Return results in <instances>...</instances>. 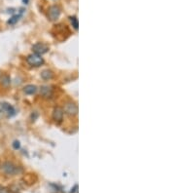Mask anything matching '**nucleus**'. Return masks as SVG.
I'll list each match as a JSON object with an SVG mask.
<instances>
[{"label":"nucleus","mask_w":175,"mask_h":193,"mask_svg":"<svg viewBox=\"0 0 175 193\" xmlns=\"http://www.w3.org/2000/svg\"><path fill=\"white\" fill-rule=\"evenodd\" d=\"M20 17H22V13L19 14V15H14V16H12L10 18V20H8L7 24H15L16 23L19 21V20L20 19Z\"/></svg>","instance_id":"11"},{"label":"nucleus","mask_w":175,"mask_h":193,"mask_svg":"<svg viewBox=\"0 0 175 193\" xmlns=\"http://www.w3.org/2000/svg\"><path fill=\"white\" fill-rule=\"evenodd\" d=\"M40 94L44 99H51L54 95V92L50 86H42L40 89Z\"/></svg>","instance_id":"8"},{"label":"nucleus","mask_w":175,"mask_h":193,"mask_svg":"<svg viewBox=\"0 0 175 193\" xmlns=\"http://www.w3.org/2000/svg\"><path fill=\"white\" fill-rule=\"evenodd\" d=\"M41 77L43 78L44 80H49V79H52L54 77V73L52 70H49V69L43 70L41 73Z\"/></svg>","instance_id":"10"},{"label":"nucleus","mask_w":175,"mask_h":193,"mask_svg":"<svg viewBox=\"0 0 175 193\" xmlns=\"http://www.w3.org/2000/svg\"><path fill=\"white\" fill-rule=\"evenodd\" d=\"M15 114H16V109L13 105L6 102H0V115L12 117Z\"/></svg>","instance_id":"1"},{"label":"nucleus","mask_w":175,"mask_h":193,"mask_svg":"<svg viewBox=\"0 0 175 193\" xmlns=\"http://www.w3.org/2000/svg\"><path fill=\"white\" fill-rule=\"evenodd\" d=\"M23 2L25 3V4L26 5V4H28V2H29V0H23Z\"/></svg>","instance_id":"15"},{"label":"nucleus","mask_w":175,"mask_h":193,"mask_svg":"<svg viewBox=\"0 0 175 193\" xmlns=\"http://www.w3.org/2000/svg\"><path fill=\"white\" fill-rule=\"evenodd\" d=\"M0 80H1V84L4 85V86H8L11 83V79L8 75H2L1 78H0Z\"/></svg>","instance_id":"12"},{"label":"nucleus","mask_w":175,"mask_h":193,"mask_svg":"<svg viewBox=\"0 0 175 193\" xmlns=\"http://www.w3.org/2000/svg\"><path fill=\"white\" fill-rule=\"evenodd\" d=\"M63 111L69 116H75L78 113V106H77L76 103L69 102L65 105Z\"/></svg>","instance_id":"5"},{"label":"nucleus","mask_w":175,"mask_h":193,"mask_svg":"<svg viewBox=\"0 0 175 193\" xmlns=\"http://www.w3.org/2000/svg\"><path fill=\"white\" fill-rule=\"evenodd\" d=\"M70 21L72 24V26L74 27L75 29H78V26H79V23H78V19L75 16L70 17Z\"/></svg>","instance_id":"13"},{"label":"nucleus","mask_w":175,"mask_h":193,"mask_svg":"<svg viewBox=\"0 0 175 193\" xmlns=\"http://www.w3.org/2000/svg\"><path fill=\"white\" fill-rule=\"evenodd\" d=\"M2 170L6 174H8V176H14V174L19 173V171H20L19 167H17L16 165L13 164L12 162H5V163L2 165Z\"/></svg>","instance_id":"3"},{"label":"nucleus","mask_w":175,"mask_h":193,"mask_svg":"<svg viewBox=\"0 0 175 193\" xmlns=\"http://www.w3.org/2000/svg\"><path fill=\"white\" fill-rule=\"evenodd\" d=\"M60 15V9L59 6L54 5L52 7H50L49 12H48V17L51 21H56L59 19Z\"/></svg>","instance_id":"7"},{"label":"nucleus","mask_w":175,"mask_h":193,"mask_svg":"<svg viewBox=\"0 0 175 193\" xmlns=\"http://www.w3.org/2000/svg\"><path fill=\"white\" fill-rule=\"evenodd\" d=\"M23 92L26 95H34L36 92H37V87L35 85H26L25 88H23Z\"/></svg>","instance_id":"9"},{"label":"nucleus","mask_w":175,"mask_h":193,"mask_svg":"<svg viewBox=\"0 0 175 193\" xmlns=\"http://www.w3.org/2000/svg\"><path fill=\"white\" fill-rule=\"evenodd\" d=\"M32 50L35 54L40 55L41 56V55L46 54L47 52L49 51V46L44 44V43H42V42H38L32 46Z\"/></svg>","instance_id":"4"},{"label":"nucleus","mask_w":175,"mask_h":193,"mask_svg":"<svg viewBox=\"0 0 175 193\" xmlns=\"http://www.w3.org/2000/svg\"><path fill=\"white\" fill-rule=\"evenodd\" d=\"M13 147L15 149H19L20 147V143L19 140H15V142H13Z\"/></svg>","instance_id":"14"},{"label":"nucleus","mask_w":175,"mask_h":193,"mask_svg":"<svg viewBox=\"0 0 175 193\" xmlns=\"http://www.w3.org/2000/svg\"><path fill=\"white\" fill-rule=\"evenodd\" d=\"M63 114H64L63 108L59 106L55 107L53 110V120L56 123H60L63 120Z\"/></svg>","instance_id":"6"},{"label":"nucleus","mask_w":175,"mask_h":193,"mask_svg":"<svg viewBox=\"0 0 175 193\" xmlns=\"http://www.w3.org/2000/svg\"><path fill=\"white\" fill-rule=\"evenodd\" d=\"M26 62L31 66H35V67H38L42 66L44 63V59L42 58L40 55H37V54H31L26 58Z\"/></svg>","instance_id":"2"},{"label":"nucleus","mask_w":175,"mask_h":193,"mask_svg":"<svg viewBox=\"0 0 175 193\" xmlns=\"http://www.w3.org/2000/svg\"><path fill=\"white\" fill-rule=\"evenodd\" d=\"M2 75H3V73H2L1 70H0V78H1V76H2Z\"/></svg>","instance_id":"16"},{"label":"nucleus","mask_w":175,"mask_h":193,"mask_svg":"<svg viewBox=\"0 0 175 193\" xmlns=\"http://www.w3.org/2000/svg\"><path fill=\"white\" fill-rule=\"evenodd\" d=\"M2 188H3V187H2V186H0V192H1V190H2Z\"/></svg>","instance_id":"17"}]
</instances>
